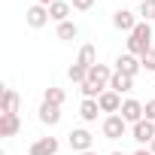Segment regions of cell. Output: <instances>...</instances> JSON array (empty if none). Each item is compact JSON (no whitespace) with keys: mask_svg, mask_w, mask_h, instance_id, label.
<instances>
[{"mask_svg":"<svg viewBox=\"0 0 155 155\" xmlns=\"http://www.w3.org/2000/svg\"><path fill=\"white\" fill-rule=\"evenodd\" d=\"M149 49H152V25H149V21H140V25L128 34V52L137 55V58H143Z\"/></svg>","mask_w":155,"mask_h":155,"instance_id":"obj_1","label":"cell"},{"mask_svg":"<svg viewBox=\"0 0 155 155\" xmlns=\"http://www.w3.org/2000/svg\"><path fill=\"white\" fill-rule=\"evenodd\" d=\"M113 73H116V70H110L107 64H94V67L88 70V79H85V82H88V85H94V88L104 94V91L110 88V79H113Z\"/></svg>","mask_w":155,"mask_h":155,"instance_id":"obj_2","label":"cell"},{"mask_svg":"<svg viewBox=\"0 0 155 155\" xmlns=\"http://www.w3.org/2000/svg\"><path fill=\"white\" fill-rule=\"evenodd\" d=\"M67 143H70V149L79 155V152H88L91 149V143H94V137L85 131V128H76V131H70L67 134Z\"/></svg>","mask_w":155,"mask_h":155,"instance_id":"obj_3","label":"cell"},{"mask_svg":"<svg viewBox=\"0 0 155 155\" xmlns=\"http://www.w3.org/2000/svg\"><path fill=\"white\" fill-rule=\"evenodd\" d=\"M128 125H137V122H143L146 119V110H143V104L140 101H134V97H128L125 104H122V113H119Z\"/></svg>","mask_w":155,"mask_h":155,"instance_id":"obj_4","label":"cell"},{"mask_svg":"<svg viewBox=\"0 0 155 155\" xmlns=\"http://www.w3.org/2000/svg\"><path fill=\"white\" fill-rule=\"evenodd\" d=\"M125 131H128V122H125L119 113L104 119V137H107V140H119V137H125Z\"/></svg>","mask_w":155,"mask_h":155,"instance_id":"obj_5","label":"cell"},{"mask_svg":"<svg viewBox=\"0 0 155 155\" xmlns=\"http://www.w3.org/2000/svg\"><path fill=\"white\" fill-rule=\"evenodd\" d=\"M140 70H143V64H140V58H137V55L125 52V55H119V58H116V73H125V76H137Z\"/></svg>","mask_w":155,"mask_h":155,"instance_id":"obj_6","label":"cell"},{"mask_svg":"<svg viewBox=\"0 0 155 155\" xmlns=\"http://www.w3.org/2000/svg\"><path fill=\"white\" fill-rule=\"evenodd\" d=\"M97 104H101V113H110V116H116V113H122V94L119 91H113V88H107L101 97H97Z\"/></svg>","mask_w":155,"mask_h":155,"instance_id":"obj_7","label":"cell"},{"mask_svg":"<svg viewBox=\"0 0 155 155\" xmlns=\"http://www.w3.org/2000/svg\"><path fill=\"white\" fill-rule=\"evenodd\" d=\"M137 25H140V21H137V15H134L131 9H116V12H113V28H116V31L131 34Z\"/></svg>","mask_w":155,"mask_h":155,"instance_id":"obj_8","label":"cell"},{"mask_svg":"<svg viewBox=\"0 0 155 155\" xmlns=\"http://www.w3.org/2000/svg\"><path fill=\"white\" fill-rule=\"evenodd\" d=\"M49 18H52V15H49V6H40V3H34V6L25 12V21H28L31 28H46Z\"/></svg>","mask_w":155,"mask_h":155,"instance_id":"obj_9","label":"cell"},{"mask_svg":"<svg viewBox=\"0 0 155 155\" xmlns=\"http://www.w3.org/2000/svg\"><path fill=\"white\" fill-rule=\"evenodd\" d=\"M131 137H134L137 143H152V140H155V122H149V119L137 122V125L131 128Z\"/></svg>","mask_w":155,"mask_h":155,"instance_id":"obj_10","label":"cell"},{"mask_svg":"<svg viewBox=\"0 0 155 155\" xmlns=\"http://www.w3.org/2000/svg\"><path fill=\"white\" fill-rule=\"evenodd\" d=\"M21 128L18 113H0V137H15Z\"/></svg>","mask_w":155,"mask_h":155,"instance_id":"obj_11","label":"cell"},{"mask_svg":"<svg viewBox=\"0 0 155 155\" xmlns=\"http://www.w3.org/2000/svg\"><path fill=\"white\" fill-rule=\"evenodd\" d=\"M58 140L55 137H40V140H34L31 143V155H58Z\"/></svg>","mask_w":155,"mask_h":155,"instance_id":"obj_12","label":"cell"},{"mask_svg":"<svg viewBox=\"0 0 155 155\" xmlns=\"http://www.w3.org/2000/svg\"><path fill=\"white\" fill-rule=\"evenodd\" d=\"M40 122H43V125H49V128H52V125H58V122H61V107H52V104H46V101H43V104H40Z\"/></svg>","mask_w":155,"mask_h":155,"instance_id":"obj_13","label":"cell"},{"mask_svg":"<svg viewBox=\"0 0 155 155\" xmlns=\"http://www.w3.org/2000/svg\"><path fill=\"white\" fill-rule=\"evenodd\" d=\"M70 9H73V6L67 3V0H55V3L49 6V15H52V21H58V25H61V21H70V18H67V15H70Z\"/></svg>","mask_w":155,"mask_h":155,"instance_id":"obj_14","label":"cell"},{"mask_svg":"<svg viewBox=\"0 0 155 155\" xmlns=\"http://www.w3.org/2000/svg\"><path fill=\"white\" fill-rule=\"evenodd\" d=\"M110 88H113V91H119V94L131 91V88H134V76H125V73H113V79H110Z\"/></svg>","mask_w":155,"mask_h":155,"instance_id":"obj_15","label":"cell"},{"mask_svg":"<svg viewBox=\"0 0 155 155\" xmlns=\"http://www.w3.org/2000/svg\"><path fill=\"white\" fill-rule=\"evenodd\" d=\"M76 64H82V67H88V70H91V67L97 64V49H94L91 43H85V46L79 49V58H76Z\"/></svg>","mask_w":155,"mask_h":155,"instance_id":"obj_16","label":"cell"},{"mask_svg":"<svg viewBox=\"0 0 155 155\" xmlns=\"http://www.w3.org/2000/svg\"><path fill=\"white\" fill-rule=\"evenodd\" d=\"M97 113H101V104H97L94 97H85V101H82V107H79V116H82L85 122H94V119H97Z\"/></svg>","mask_w":155,"mask_h":155,"instance_id":"obj_17","label":"cell"},{"mask_svg":"<svg viewBox=\"0 0 155 155\" xmlns=\"http://www.w3.org/2000/svg\"><path fill=\"white\" fill-rule=\"evenodd\" d=\"M0 113H18V94L12 88H3V101H0Z\"/></svg>","mask_w":155,"mask_h":155,"instance_id":"obj_18","label":"cell"},{"mask_svg":"<svg viewBox=\"0 0 155 155\" xmlns=\"http://www.w3.org/2000/svg\"><path fill=\"white\" fill-rule=\"evenodd\" d=\"M67 79H70V82H76V85H82V82L88 79V67H82V64H73V67L67 70Z\"/></svg>","mask_w":155,"mask_h":155,"instance_id":"obj_19","label":"cell"},{"mask_svg":"<svg viewBox=\"0 0 155 155\" xmlns=\"http://www.w3.org/2000/svg\"><path fill=\"white\" fill-rule=\"evenodd\" d=\"M43 101H46V104H52V107H64V88L49 85V88H46V94H43Z\"/></svg>","mask_w":155,"mask_h":155,"instance_id":"obj_20","label":"cell"},{"mask_svg":"<svg viewBox=\"0 0 155 155\" xmlns=\"http://www.w3.org/2000/svg\"><path fill=\"white\" fill-rule=\"evenodd\" d=\"M76 34H79V31H76L73 21H61V25H58V40H73Z\"/></svg>","mask_w":155,"mask_h":155,"instance_id":"obj_21","label":"cell"},{"mask_svg":"<svg viewBox=\"0 0 155 155\" xmlns=\"http://www.w3.org/2000/svg\"><path fill=\"white\" fill-rule=\"evenodd\" d=\"M140 15H143V21H155V0H143L140 3Z\"/></svg>","mask_w":155,"mask_h":155,"instance_id":"obj_22","label":"cell"},{"mask_svg":"<svg viewBox=\"0 0 155 155\" xmlns=\"http://www.w3.org/2000/svg\"><path fill=\"white\" fill-rule=\"evenodd\" d=\"M140 64H143V70H152V73H155V46H152V49L140 58Z\"/></svg>","mask_w":155,"mask_h":155,"instance_id":"obj_23","label":"cell"},{"mask_svg":"<svg viewBox=\"0 0 155 155\" xmlns=\"http://www.w3.org/2000/svg\"><path fill=\"white\" fill-rule=\"evenodd\" d=\"M70 6H73L76 12H88V9L94 6V0H70Z\"/></svg>","mask_w":155,"mask_h":155,"instance_id":"obj_24","label":"cell"},{"mask_svg":"<svg viewBox=\"0 0 155 155\" xmlns=\"http://www.w3.org/2000/svg\"><path fill=\"white\" fill-rule=\"evenodd\" d=\"M143 110H146V119H149V122H155V101H146V104H143Z\"/></svg>","mask_w":155,"mask_h":155,"instance_id":"obj_25","label":"cell"},{"mask_svg":"<svg viewBox=\"0 0 155 155\" xmlns=\"http://www.w3.org/2000/svg\"><path fill=\"white\" fill-rule=\"evenodd\" d=\"M134 155H155V152H152V149H137Z\"/></svg>","mask_w":155,"mask_h":155,"instance_id":"obj_26","label":"cell"},{"mask_svg":"<svg viewBox=\"0 0 155 155\" xmlns=\"http://www.w3.org/2000/svg\"><path fill=\"white\" fill-rule=\"evenodd\" d=\"M37 3H40V6H52V3H55V0H37Z\"/></svg>","mask_w":155,"mask_h":155,"instance_id":"obj_27","label":"cell"},{"mask_svg":"<svg viewBox=\"0 0 155 155\" xmlns=\"http://www.w3.org/2000/svg\"><path fill=\"white\" fill-rule=\"evenodd\" d=\"M79 155H97V152H94V149H88V152H79Z\"/></svg>","mask_w":155,"mask_h":155,"instance_id":"obj_28","label":"cell"},{"mask_svg":"<svg viewBox=\"0 0 155 155\" xmlns=\"http://www.w3.org/2000/svg\"><path fill=\"white\" fill-rule=\"evenodd\" d=\"M149 149H152V152H155V140H152V143H149Z\"/></svg>","mask_w":155,"mask_h":155,"instance_id":"obj_29","label":"cell"},{"mask_svg":"<svg viewBox=\"0 0 155 155\" xmlns=\"http://www.w3.org/2000/svg\"><path fill=\"white\" fill-rule=\"evenodd\" d=\"M110 155H122V152H110Z\"/></svg>","mask_w":155,"mask_h":155,"instance_id":"obj_30","label":"cell"},{"mask_svg":"<svg viewBox=\"0 0 155 155\" xmlns=\"http://www.w3.org/2000/svg\"><path fill=\"white\" fill-rule=\"evenodd\" d=\"M137 3H143V0H137Z\"/></svg>","mask_w":155,"mask_h":155,"instance_id":"obj_31","label":"cell"}]
</instances>
